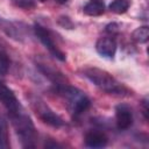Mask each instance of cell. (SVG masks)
I'll use <instances>...</instances> for the list:
<instances>
[{
    "label": "cell",
    "instance_id": "cell-5",
    "mask_svg": "<svg viewBox=\"0 0 149 149\" xmlns=\"http://www.w3.org/2000/svg\"><path fill=\"white\" fill-rule=\"evenodd\" d=\"M34 31H35V35L37 36V38L42 42V44L49 50V52L57 59H59L61 62H64L66 59V56L65 54L57 47V44L54 42V38L50 34V31L48 29H45L44 27H42L41 24L38 23H35L34 24Z\"/></svg>",
    "mask_w": 149,
    "mask_h": 149
},
{
    "label": "cell",
    "instance_id": "cell-9",
    "mask_svg": "<svg viewBox=\"0 0 149 149\" xmlns=\"http://www.w3.org/2000/svg\"><path fill=\"white\" fill-rule=\"evenodd\" d=\"M97 52L105 58H114L116 52V42L112 37H100L95 43Z\"/></svg>",
    "mask_w": 149,
    "mask_h": 149
},
{
    "label": "cell",
    "instance_id": "cell-7",
    "mask_svg": "<svg viewBox=\"0 0 149 149\" xmlns=\"http://www.w3.org/2000/svg\"><path fill=\"white\" fill-rule=\"evenodd\" d=\"M115 122L119 130H126L133 125V112L128 105L120 104L115 107Z\"/></svg>",
    "mask_w": 149,
    "mask_h": 149
},
{
    "label": "cell",
    "instance_id": "cell-11",
    "mask_svg": "<svg viewBox=\"0 0 149 149\" xmlns=\"http://www.w3.org/2000/svg\"><path fill=\"white\" fill-rule=\"evenodd\" d=\"M0 29L8 37L16 40V41H21V34H20V30L17 29V27L13 22L3 19L2 16H0Z\"/></svg>",
    "mask_w": 149,
    "mask_h": 149
},
{
    "label": "cell",
    "instance_id": "cell-12",
    "mask_svg": "<svg viewBox=\"0 0 149 149\" xmlns=\"http://www.w3.org/2000/svg\"><path fill=\"white\" fill-rule=\"evenodd\" d=\"M83 12L88 16H99L105 12V3L102 0H91L84 6Z\"/></svg>",
    "mask_w": 149,
    "mask_h": 149
},
{
    "label": "cell",
    "instance_id": "cell-19",
    "mask_svg": "<svg viewBox=\"0 0 149 149\" xmlns=\"http://www.w3.org/2000/svg\"><path fill=\"white\" fill-rule=\"evenodd\" d=\"M17 5L20 7H23V8H30V7L35 6L33 0H17Z\"/></svg>",
    "mask_w": 149,
    "mask_h": 149
},
{
    "label": "cell",
    "instance_id": "cell-22",
    "mask_svg": "<svg viewBox=\"0 0 149 149\" xmlns=\"http://www.w3.org/2000/svg\"><path fill=\"white\" fill-rule=\"evenodd\" d=\"M56 2H58V3H65V2H68L69 0H55Z\"/></svg>",
    "mask_w": 149,
    "mask_h": 149
},
{
    "label": "cell",
    "instance_id": "cell-1",
    "mask_svg": "<svg viewBox=\"0 0 149 149\" xmlns=\"http://www.w3.org/2000/svg\"><path fill=\"white\" fill-rule=\"evenodd\" d=\"M83 76L92 84L107 94L116 97H129L132 92L121 83H119L109 72L98 68H86L83 70Z\"/></svg>",
    "mask_w": 149,
    "mask_h": 149
},
{
    "label": "cell",
    "instance_id": "cell-8",
    "mask_svg": "<svg viewBox=\"0 0 149 149\" xmlns=\"http://www.w3.org/2000/svg\"><path fill=\"white\" fill-rule=\"evenodd\" d=\"M36 66L44 77H47L50 81L54 83V85H59V84H66L68 83L65 76L59 70L54 68L51 64L43 63V62H36Z\"/></svg>",
    "mask_w": 149,
    "mask_h": 149
},
{
    "label": "cell",
    "instance_id": "cell-14",
    "mask_svg": "<svg viewBox=\"0 0 149 149\" xmlns=\"http://www.w3.org/2000/svg\"><path fill=\"white\" fill-rule=\"evenodd\" d=\"M130 7V0H113L108 8L111 12L115 14H123L126 13Z\"/></svg>",
    "mask_w": 149,
    "mask_h": 149
},
{
    "label": "cell",
    "instance_id": "cell-16",
    "mask_svg": "<svg viewBox=\"0 0 149 149\" xmlns=\"http://www.w3.org/2000/svg\"><path fill=\"white\" fill-rule=\"evenodd\" d=\"M9 58L7 54L2 50H0V76H5L9 70Z\"/></svg>",
    "mask_w": 149,
    "mask_h": 149
},
{
    "label": "cell",
    "instance_id": "cell-18",
    "mask_svg": "<svg viewBox=\"0 0 149 149\" xmlns=\"http://www.w3.org/2000/svg\"><path fill=\"white\" fill-rule=\"evenodd\" d=\"M119 30H120V26H119L118 23H115V22L108 23V24L106 26V31L109 33V34H112V35L119 33Z\"/></svg>",
    "mask_w": 149,
    "mask_h": 149
},
{
    "label": "cell",
    "instance_id": "cell-10",
    "mask_svg": "<svg viewBox=\"0 0 149 149\" xmlns=\"http://www.w3.org/2000/svg\"><path fill=\"white\" fill-rule=\"evenodd\" d=\"M84 142L88 148H104L107 146L108 137L100 130H90L85 134Z\"/></svg>",
    "mask_w": 149,
    "mask_h": 149
},
{
    "label": "cell",
    "instance_id": "cell-17",
    "mask_svg": "<svg viewBox=\"0 0 149 149\" xmlns=\"http://www.w3.org/2000/svg\"><path fill=\"white\" fill-rule=\"evenodd\" d=\"M58 23L63 27V28H66V29H72L73 28V23L72 21L70 20V17L68 16H61L58 19Z\"/></svg>",
    "mask_w": 149,
    "mask_h": 149
},
{
    "label": "cell",
    "instance_id": "cell-20",
    "mask_svg": "<svg viewBox=\"0 0 149 149\" xmlns=\"http://www.w3.org/2000/svg\"><path fill=\"white\" fill-rule=\"evenodd\" d=\"M142 113L144 115V119L148 120V99H147V97L142 100Z\"/></svg>",
    "mask_w": 149,
    "mask_h": 149
},
{
    "label": "cell",
    "instance_id": "cell-15",
    "mask_svg": "<svg viewBox=\"0 0 149 149\" xmlns=\"http://www.w3.org/2000/svg\"><path fill=\"white\" fill-rule=\"evenodd\" d=\"M149 38V27L148 26H142L136 28L132 33V40L135 41L136 43H146Z\"/></svg>",
    "mask_w": 149,
    "mask_h": 149
},
{
    "label": "cell",
    "instance_id": "cell-4",
    "mask_svg": "<svg viewBox=\"0 0 149 149\" xmlns=\"http://www.w3.org/2000/svg\"><path fill=\"white\" fill-rule=\"evenodd\" d=\"M28 99H29V104H30L31 109L38 116V119H41L44 123H47L54 128H59V127L64 126L63 119L58 114H56L47 105V102L43 99H41L40 97L34 95V94L29 95Z\"/></svg>",
    "mask_w": 149,
    "mask_h": 149
},
{
    "label": "cell",
    "instance_id": "cell-13",
    "mask_svg": "<svg viewBox=\"0 0 149 149\" xmlns=\"http://www.w3.org/2000/svg\"><path fill=\"white\" fill-rule=\"evenodd\" d=\"M9 135H8V123L3 116H0V148H9Z\"/></svg>",
    "mask_w": 149,
    "mask_h": 149
},
{
    "label": "cell",
    "instance_id": "cell-2",
    "mask_svg": "<svg viewBox=\"0 0 149 149\" xmlns=\"http://www.w3.org/2000/svg\"><path fill=\"white\" fill-rule=\"evenodd\" d=\"M54 91L65 101L68 109L73 115H80L91 105L88 97L77 87L69 85V83L55 85Z\"/></svg>",
    "mask_w": 149,
    "mask_h": 149
},
{
    "label": "cell",
    "instance_id": "cell-6",
    "mask_svg": "<svg viewBox=\"0 0 149 149\" xmlns=\"http://www.w3.org/2000/svg\"><path fill=\"white\" fill-rule=\"evenodd\" d=\"M0 102L6 107L8 113H15L22 109V106L15 93L2 81H0Z\"/></svg>",
    "mask_w": 149,
    "mask_h": 149
},
{
    "label": "cell",
    "instance_id": "cell-23",
    "mask_svg": "<svg viewBox=\"0 0 149 149\" xmlns=\"http://www.w3.org/2000/svg\"><path fill=\"white\" fill-rule=\"evenodd\" d=\"M40 1H41V2H44V1H45V0H40Z\"/></svg>",
    "mask_w": 149,
    "mask_h": 149
},
{
    "label": "cell",
    "instance_id": "cell-21",
    "mask_svg": "<svg viewBox=\"0 0 149 149\" xmlns=\"http://www.w3.org/2000/svg\"><path fill=\"white\" fill-rule=\"evenodd\" d=\"M45 147L47 148H61L62 146L61 144H58L57 142L55 143V142H52V143H45Z\"/></svg>",
    "mask_w": 149,
    "mask_h": 149
},
{
    "label": "cell",
    "instance_id": "cell-3",
    "mask_svg": "<svg viewBox=\"0 0 149 149\" xmlns=\"http://www.w3.org/2000/svg\"><path fill=\"white\" fill-rule=\"evenodd\" d=\"M9 119L16 132V135L19 136L22 147L34 148L36 146L37 133L29 115H27L23 112V109H21L15 113H9Z\"/></svg>",
    "mask_w": 149,
    "mask_h": 149
}]
</instances>
